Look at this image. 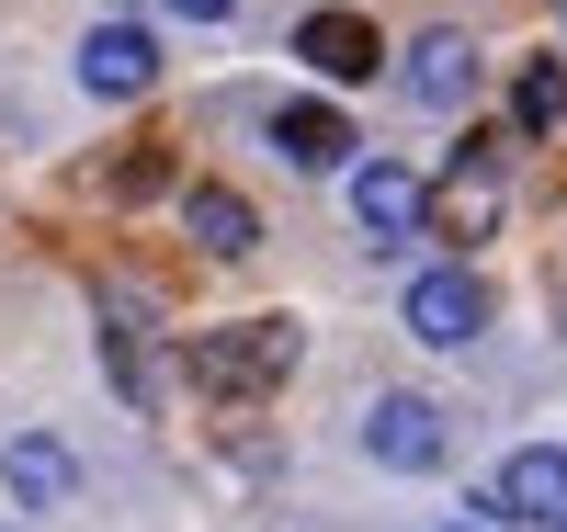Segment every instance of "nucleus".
<instances>
[{"label":"nucleus","mask_w":567,"mask_h":532,"mask_svg":"<svg viewBox=\"0 0 567 532\" xmlns=\"http://www.w3.org/2000/svg\"><path fill=\"white\" fill-rule=\"evenodd\" d=\"M296 317H239V328H205L194 352H182V374L205 385V397H272L284 374H296Z\"/></svg>","instance_id":"obj_1"},{"label":"nucleus","mask_w":567,"mask_h":532,"mask_svg":"<svg viewBox=\"0 0 567 532\" xmlns=\"http://www.w3.org/2000/svg\"><path fill=\"white\" fill-rule=\"evenodd\" d=\"M363 453L398 465V476H432V465H443V408L409 397V385H386V397L363 408Z\"/></svg>","instance_id":"obj_2"},{"label":"nucleus","mask_w":567,"mask_h":532,"mask_svg":"<svg viewBox=\"0 0 567 532\" xmlns=\"http://www.w3.org/2000/svg\"><path fill=\"white\" fill-rule=\"evenodd\" d=\"M409 328H420V341H432V352H465V341H477V328H488V283L477 272H420L409 283Z\"/></svg>","instance_id":"obj_3"},{"label":"nucleus","mask_w":567,"mask_h":532,"mask_svg":"<svg viewBox=\"0 0 567 532\" xmlns=\"http://www.w3.org/2000/svg\"><path fill=\"white\" fill-rule=\"evenodd\" d=\"M148 80H159V34L148 23H91V45H80V91L91 103H136Z\"/></svg>","instance_id":"obj_4"},{"label":"nucleus","mask_w":567,"mask_h":532,"mask_svg":"<svg viewBox=\"0 0 567 532\" xmlns=\"http://www.w3.org/2000/svg\"><path fill=\"white\" fill-rule=\"evenodd\" d=\"M420 205H432L420 170H398V159H363V170H352V227L374 238V250H409V238H420Z\"/></svg>","instance_id":"obj_5"},{"label":"nucleus","mask_w":567,"mask_h":532,"mask_svg":"<svg viewBox=\"0 0 567 532\" xmlns=\"http://www.w3.org/2000/svg\"><path fill=\"white\" fill-rule=\"evenodd\" d=\"M420 227H443V238H488L499 227V159H488V136H465V159H454V181L420 205Z\"/></svg>","instance_id":"obj_6"},{"label":"nucleus","mask_w":567,"mask_h":532,"mask_svg":"<svg viewBox=\"0 0 567 532\" xmlns=\"http://www.w3.org/2000/svg\"><path fill=\"white\" fill-rule=\"evenodd\" d=\"M477 80H488V58H477L465 34H420V45H409V103L465 114V103H477Z\"/></svg>","instance_id":"obj_7"},{"label":"nucleus","mask_w":567,"mask_h":532,"mask_svg":"<svg viewBox=\"0 0 567 532\" xmlns=\"http://www.w3.org/2000/svg\"><path fill=\"white\" fill-rule=\"evenodd\" d=\"M499 510L534 521V532H567V453L556 442H523V453L499 465Z\"/></svg>","instance_id":"obj_8"},{"label":"nucleus","mask_w":567,"mask_h":532,"mask_svg":"<svg viewBox=\"0 0 567 532\" xmlns=\"http://www.w3.org/2000/svg\"><path fill=\"white\" fill-rule=\"evenodd\" d=\"M296 58H307L318 80H374V58H386V34H374L363 12H307V23H296Z\"/></svg>","instance_id":"obj_9"},{"label":"nucleus","mask_w":567,"mask_h":532,"mask_svg":"<svg viewBox=\"0 0 567 532\" xmlns=\"http://www.w3.org/2000/svg\"><path fill=\"white\" fill-rule=\"evenodd\" d=\"M182 227H194L216 261L261 250V216H250V192H227V181H182Z\"/></svg>","instance_id":"obj_10"},{"label":"nucleus","mask_w":567,"mask_h":532,"mask_svg":"<svg viewBox=\"0 0 567 532\" xmlns=\"http://www.w3.org/2000/svg\"><path fill=\"white\" fill-rule=\"evenodd\" d=\"M272 148L296 159V170H341V159H352V125L329 114V103H284V114H272Z\"/></svg>","instance_id":"obj_11"},{"label":"nucleus","mask_w":567,"mask_h":532,"mask_svg":"<svg viewBox=\"0 0 567 532\" xmlns=\"http://www.w3.org/2000/svg\"><path fill=\"white\" fill-rule=\"evenodd\" d=\"M103 363H114V397L125 408H159V363H148V328L125 306H103Z\"/></svg>","instance_id":"obj_12"},{"label":"nucleus","mask_w":567,"mask_h":532,"mask_svg":"<svg viewBox=\"0 0 567 532\" xmlns=\"http://www.w3.org/2000/svg\"><path fill=\"white\" fill-rule=\"evenodd\" d=\"M171 181H182L171 136H136V148H114V159H103V192H114V205H148V192H171Z\"/></svg>","instance_id":"obj_13"},{"label":"nucleus","mask_w":567,"mask_h":532,"mask_svg":"<svg viewBox=\"0 0 567 532\" xmlns=\"http://www.w3.org/2000/svg\"><path fill=\"white\" fill-rule=\"evenodd\" d=\"M0 476H12V499H23V510H58V499L80 488V465H69L58 442H12V465H0Z\"/></svg>","instance_id":"obj_14"},{"label":"nucleus","mask_w":567,"mask_h":532,"mask_svg":"<svg viewBox=\"0 0 567 532\" xmlns=\"http://www.w3.org/2000/svg\"><path fill=\"white\" fill-rule=\"evenodd\" d=\"M511 125H523V136H556L567 125V69L556 58H534L523 80H511Z\"/></svg>","instance_id":"obj_15"},{"label":"nucleus","mask_w":567,"mask_h":532,"mask_svg":"<svg viewBox=\"0 0 567 532\" xmlns=\"http://www.w3.org/2000/svg\"><path fill=\"white\" fill-rule=\"evenodd\" d=\"M171 12H182V23H227V12H239V0H171Z\"/></svg>","instance_id":"obj_16"},{"label":"nucleus","mask_w":567,"mask_h":532,"mask_svg":"<svg viewBox=\"0 0 567 532\" xmlns=\"http://www.w3.org/2000/svg\"><path fill=\"white\" fill-rule=\"evenodd\" d=\"M556 12H567V0H556Z\"/></svg>","instance_id":"obj_17"}]
</instances>
